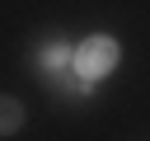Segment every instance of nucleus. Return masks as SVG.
<instances>
[{
  "instance_id": "2",
  "label": "nucleus",
  "mask_w": 150,
  "mask_h": 141,
  "mask_svg": "<svg viewBox=\"0 0 150 141\" xmlns=\"http://www.w3.org/2000/svg\"><path fill=\"white\" fill-rule=\"evenodd\" d=\"M70 61H75V47H70V42H47L33 66H38V70H70Z\"/></svg>"
},
{
  "instance_id": "1",
  "label": "nucleus",
  "mask_w": 150,
  "mask_h": 141,
  "mask_svg": "<svg viewBox=\"0 0 150 141\" xmlns=\"http://www.w3.org/2000/svg\"><path fill=\"white\" fill-rule=\"evenodd\" d=\"M117 61H122V42L108 38V33H89V38L75 42V61H70V70H75L80 80L98 85V80H108V75L117 70Z\"/></svg>"
},
{
  "instance_id": "3",
  "label": "nucleus",
  "mask_w": 150,
  "mask_h": 141,
  "mask_svg": "<svg viewBox=\"0 0 150 141\" xmlns=\"http://www.w3.org/2000/svg\"><path fill=\"white\" fill-rule=\"evenodd\" d=\"M23 103L14 99V94H0V136H14L19 127H23Z\"/></svg>"
}]
</instances>
